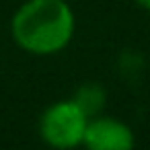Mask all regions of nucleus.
<instances>
[{
  "mask_svg": "<svg viewBox=\"0 0 150 150\" xmlns=\"http://www.w3.org/2000/svg\"><path fill=\"white\" fill-rule=\"evenodd\" d=\"M74 29V11L66 0H25L11 19L13 41L31 56L60 54Z\"/></svg>",
  "mask_w": 150,
  "mask_h": 150,
  "instance_id": "obj_1",
  "label": "nucleus"
},
{
  "mask_svg": "<svg viewBox=\"0 0 150 150\" xmlns=\"http://www.w3.org/2000/svg\"><path fill=\"white\" fill-rule=\"evenodd\" d=\"M86 123L88 117L82 113V109L72 99H64L56 101L41 113L37 132L47 146L66 150L82 144Z\"/></svg>",
  "mask_w": 150,
  "mask_h": 150,
  "instance_id": "obj_2",
  "label": "nucleus"
},
{
  "mask_svg": "<svg viewBox=\"0 0 150 150\" xmlns=\"http://www.w3.org/2000/svg\"><path fill=\"white\" fill-rule=\"evenodd\" d=\"M82 144L88 150H129L136 144V138L127 123L113 117L95 115L86 123Z\"/></svg>",
  "mask_w": 150,
  "mask_h": 150,
  "instance_id": "obj_3",
  "label": "nucleus"
},
{
  "mask_svg": "<svg viewBox=\"0 0 150 150\" xmlns=\"http://www.w3.org/2000/svg\"><path fill=\"white\" fill-rule=\"evenodd\" d=\"M72 101L82 109V113L91 119L95 115H101L105 101H107V93L99 82H84L82 86L76 88Z\"/></svg>",
  "mask_w": 150,
  "mask_h": 150,
  "instance_id": "obj_4",
  "label": "nucleus"
},
{
  "mask_svg": "<svg viewBox=\"0 0 150 150\" xmlns=\"http://www.w3.org/2000/svg\"><path fill=\"white\" fill-rule=\"evenodd\" d=\"M134 2H136L140 8H144V11H148V13H150V0H134Z\"/></svg>",
  "mask_w": 150,
  "mask_h": 150,
  "instance_id": "obj_5",
  "label": "nucleus"
}]
</instances>
